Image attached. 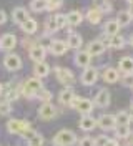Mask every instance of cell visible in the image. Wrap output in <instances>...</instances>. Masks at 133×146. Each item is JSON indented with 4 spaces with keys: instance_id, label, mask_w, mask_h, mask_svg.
Instances as JSON below:
<instances>
[{
    "instance_id": "46",
    "label": "cell",
    "mask_w": 133,
    "mask_h": 146,
    "mask_svg": "<svg viewBox=\"0 0 133 146\" xmlns=\"http://www.w3.org/2000/svg\"><path fill=\"white\" fill-rule=\"evenodd\" d=\"M130 45L133 46V33H132V36H130Z\"/></svg>"
},
{
    "instance_id": "49",
    "label": "cell",
    "mask_w": 133,
    "mask_h": 146,
    "mask_svg": "<svg viewBox=\"0 0 133 146\" xmlns=\"http://www.w3.org/2000/svg\"><path fill=\"white\" fill-rule=\"evenodd\" d=\"M130 108H133V98H132V101H130Z\"/></svg>"
},
{
    "instance_id": "10",
    "label": "cell",
    "mask_w": 133,
    "mask_h": 146,
    "mask_svg": "<svg viewBox=\"0 0 133 146\" xmlns=\"http://www.w3.org/2000/svg\"><path fill=\"white\" fill-rule=\"evenodd\" d=\"M97 126L103 131H113L116 128V118L112 113H103L97 118Z\"/></svg>"
},
{
    "instance_id": "37",
    "label": "cell",
    "mask_w": 133,
    "mask_h": 146,
    "mask_svg": "<svg viewBox=\"0 0 133 146\" xmlns=\"http://www.w3.org/2000/svg\"><path fill=\"white\" fill-rule=\"evenodd\" d=\"M53 18H55V23H57V28L58 30H62V28L67 27V13H55Z\"/></svg>"
},
{
    "instance_id": "35",
    "label": "cell",
    "mask_w": 133,
    "mask_h": 146,
    "mask_svg": "<svg viewBox=\"0 0 133 146\" xmlns=\"http://www.w3.org/2000/svg\"><path fill=\"white\" fill-rule=\"evenodd\" d=\"M12 101L9 100H0V116H9L12 113Z\"/></svg>"
},
{
    "instance_id": "26",
    "label": "cell",
    "mask_w": 133,
    "mask_h": 146,
    "mask_svg": "<svg viewBox=\"0 0 133 146\" xmlns=\"http://www.w3.org/2000/svg\"><path fill=\"white\" fill-rule=\"evenodd\" d=\"M108 46L110 48H113V50H122V48H125V45H126V38L125 36H122L120 33H116V35L113 36H108Z\"/></svg>"
},
{
    "instance_id": "39",
    "label": "cell",
    "mask_w": 133,
    "mask_h": 146,
    "mask_svg": "<svg viewBox=\"0 0 133 146\" xmlns=\"http://www.w3.org/2000/svg\"><path fill=\"white\" fill-rule=\"evenodd\" d=\"M63 5V0H47V10L48 12H57Z\"/></svg>"
},
{
    "instance_id": "47",
    "label": "cell",
    "mask_w": 133,
    "mask_h": 146,
    "mask_svg": "<svg viewBox=\"0 0 133 146\" xmlns=\"http://www.w3.org/2000/svg\"><path fill=\"white\" fill-rule=\"evenodd\" d=\"M130 119L133 121V108H132V111H130Z\"/></svg>"
},
{
    "instance_id": "40",
    "label": "cell",
    "mask_w": 133,
    "mask_h": 146,
    "mask_svg": "<svg viewBox=\"0 0 133 146\" xmlns=\"http://www.w3.org/2000/svg\"><path fill=\"white\" fill-rule=\"evenodd\" d=\"M77 146H95V138L92 136H83L77 141Z\"/></svg>"
},
{
    "instance_id": "13",
    "label": "cell",
    "mask_w": 133,
    "mask_h": 146,
    "mask_svg": "<svg viewBox=\"0 0 133 146\" xmlns=\"http://www.w3.org/2000/svg\"><path fill=\"white\" fill-rule=\"evenodd\" d=\"M106 46H108V43L103 42V38H95V40H92L88 45H87V52L92 56H100V55L105 53Z\"/></svg>"
},
{
    "instance_id": "45",
    "label": "cell",
    "mask_w": 133,
    "mask_h": 146,
    "mask_svg": "<svg viewBox=\"0 0 133 146\" xmlns=\"http://www.w3.org/2000/svg\"><path fill=\"white\" fill-rule=\"evenodd\" d=\"M128 12H130V15L133 17V3H130V7H128Z\"/></svg>"
},
{
    "instance_id": "52",
    "label": "cell",
    "mask_w": 133,
    "mask_h": 146,
    "mask_svg": "<svg viewBox=\"0 0 133 146\" xmlns=\"http://www.w3.org/2000/svg\"><path fill=\"white\" fill-rule=\"evenodd\" d=\"M132 138H133V135H132Z\"/></svg>"
},
{
    "instance_id": "3",
    "label": "cell",
    "mask_w": 133,
    "mask_h": 146,
    "mask_svg": "<svg viewBox=\"0 0 133 146\" xmlns=\"http://www.w3.org/2000/svg\"><path fill=\"white\" fill-rule=\"evenodd\" d=\"M53 73H55V78H57L58 83H62L65 86L75 85V75H73V72H72L70 68H65V66L57 65V66H53Z\"/></svg>"
},
{
    "instance_id": "21",
    "label": "cell",
    "mask_w": 133,
    "mask_h": 146,
    "mask_svg": "<svg viewBox=\"0 0 133 146\" xmlns=\"http://www.w3.org/2000/svg\"><path fill=\"white\" fill-rule=\"evenodd\" d=\"M50 72H52V66L47 63V62H38V63H35V66H33V76H38V78H47L48 75H50Z\"/></svg>"
},
{
    "instance_id": "18",
    "label": "cell",
    "mask_w": 133,
    "mask_h": 146,
    "mask_svg": "<svg viewBox=\"0 0 133 146\" xmlns=\"http://www.w3.org/2000/svg\"><path fill=\"white\" fill-rule=\"evenodd\" d=\"M85 18H87V22H88L90 25H98L102 22V18H103V12L98 9L97 5L95 7H90L87 10V13H85Z\"/></svg>"
},
{
    "instance_id": "19",
    "label": "cell",
    "mask_w": 133,
    "mask_h": 146,
    "mask_svg": "<svg viewBox=\"0 0 133 146\" xmlns=\"http://www.w3.org/2000/svg\"><path fill=\"white\" fill-rule=\"evenodd\" d=\"M73 98H75V91H73L72 86H65V88L60 90V93H58V103H60L62 106H70Z\"/></svg>"
},
{
    "instance_id": "43",
    "label": "cell",
    "mask_w": 133,
    "mask_h": 146,
    "mask_svg": "<svg viewBox=\"0 0 133 146\" xmlns=\"http://www.w3.org/2000/svg\"><path fill=\"white\" fill-rule=\"evenodd\" d=\"M105 146H120V139H116V138H108V141H106Z\"/></svg>"
},
{
    "instance_id": "33",
    "label": "cell",
    "mask_w": 133,
    "mask_h": 146,
    "mask_svg": "<svg viewBox=\"0 0 133 146\" xmlns=\"http://www.w3.org/2000/svg\"><path fill=\"white\" fill-rule=\"evenodd\" d=\"M116 118V125H130L132 123V119H130V111H118L115 115Z\"/></svg>"
},
{
    "instance_id": "15",
    "label": "cell",
    "mask_w": 133,
    "mask_h": 146,
    "mask_svg": "<svg viewBox=\"0 0 133 146\" xmlns=\"http://www.w3.org/2000/svg\"><path fill=\"white\" fill-rule=\"evenodd\" d=\"M17 45H18V38L15 33H3L0 36V50L12 52Z\"/></svg>"
},
{
    "instance_id": "28",
    "label": "cell",
    "mask_w": 133,
    "mask_h": 146,
    "mask_svg": "<svg viewBox=\"0 0 133 146\" xmlns=\"http://www.w3.org/2000/svg\"><path fill=\"white\" fill-rule=\"evenodd\" d=\"M118 72L120 73H133V58L132 56H123L118 62Z\"/></svg>"
},
{
    "instance_id": "1",
    "label": "cell",
    "mask_w": 133,
    "mask_h": 146,
    "mask_svg": "<svg viewBox=\"0 0 133 146\" xmlns=\"http://www.w3.org/2000/svg\"><path fill=\"white\" fill-rule=\"evenodd\" d=\"M40 88H43V82L38 76H32L22 82V96H25L28 100H33Z\"/></svg>"
},
{
    "instance_id": "8",
    "label": "cell",
    "mask_w": 133,
    "mask_h": 146,
    "mask_svg": "<svg viewBox=\"0 0 133 146\" xmlns=\"http://www.w3.org/2000/svg\"><path fill=\"white\" fill-rule=\"evenodd\" d=\"M53 56H62L65 55L70 48H68V43L67 40H60V38H52L50 43H48V48H47Z\"/></svg>"
},
{
    "instance_id": "25",
    "label": "cell",
    "mask_w": 133,
    "mask_h": 146,
    "mask_svg": "<svg viewBox=\"0 0 133 146\" xmlns=\"http://www.w3.org/2000/svg\"><path fill=\"white\" fill-rule=\"evenodd\" d=\"M20 28H22V32H23L25 35H33V33H37V30H38V22H37L35 18L30 17L20 25Z\"/></svg>"
},
{
    "instance_id": "4",
    "label": "cell",
    "mask_w": 133,
    "mask_h": 146,
    "mask_svg": "<svg viewBox=\"0 0 133 146\" xmlns=\"http://www.w3.org/2000/svg\"><path fill=\"white\" fill-rule=\"evenodd\" d=\"M70 108H73L75 111H78L80 115H90V113L95 110V103L92 100H88V98H82L78 95H75Z\"/></svg>"
},
{
    "instance_id": "20",
    "label": "cell",
    "mask_w": 133,
    "mask_h": 146,
    "mask_svg": "<svg viewBox=\"0 0 133 146\" xmlns=\"http://www.w3.org/2000/svg\"><path fill=\"white\" fill-rule=\"evenodd\" d=\"M27 18H30V15H28V10L25 7H15V9L12 10V20H13V23L22 25Z\"/></svg>"
},
{
    "instance_id": "30",
    "label": "cell",
    "mask_w": 133,
    "mask_h": 146,
    "mask_svg": "<svg viewBox=\"0 0 133 146\" xmlns=\"http://www.w3.org/2000/svg\"><path fill=\"white\" fill-rule=\"evenodd\" d=\"M45 36L48 35H53L55 32H58V28H57V23H55V18H53V15H50V17L47 18V22H45Z\"/></svg>"
},
{
    "instance_id": "16",
    "label": "cell",
    "mask_w": 133,
    "mask_h": 146,
    "mask_svg": "<svg viewBox=\"0 0 133 146\" xmlns=\"http://www.w3.org/2000/svg\"><path fill=\"white\" fill-rule=\"evenodd\" d=\"M78 128L85 133H90L97 128V118H93L92 115H82L78 121Z\"/></svg>"
},
{
    "instance_id": "51",
    "label": "cell",
    "mask_w": 133,
    "mask_h": 146,
    "mask_svg": "<svg viewBox=\"0 0 133 146\" xmlns=\"http://www.w3.org/2000/svg\"><path fill=\"white\" fill-rule=\"evenodd\" d=\"M132 91H133V86H132Z\"/></svg>"
},
{
    "instance_id": "36",
    "label": "cell",
    "mask_w": 133,
    "mask_h": 146,
    "mask_svg": "<svg viewBox=\"0 0 133 146\" xmlns=\"http://www.w3.org/2000/svg\"><path fill=\"white\" fill-rule=\"evenodd\" d=\"M118 82L122 83L123 86L132 88L133 86V73H120V80Z\"/></svg>"
},
{
    "instance_id": "5",
    "label": "cell",
    "mask_w": 133,
    "mask_h": 146,
    "mask_svg": "<svg viewBox=\"0 0 133 146\" xmlns=\"http://www.w3.org/2000/svg\"><path fill=\"white\" fill-rule=\"evenodd\" d=\"M37 116L42 119V121H52L58 116V108L53 105L52 101L48 103H42L40 108L37 110Z\"/></svg>"
},
{
    "instance_id": "24",
    "label": "cell",
    "mask_w": 133,
    "mask_h": 146,
    "mask_svg": "<svg viewBox=\"0 0 133 146\" xmlns=\"http://www.w3.org/2000/svg\"><path fill=\"white\" fill-rule=\"evenodd\" d=\"M67 43H68V48H72V50H80L83 46V36L77 32H70L67 36Z\"/></svg>"
},
{
    "instance_id": "6",
    "label": "cell",
    "mask_w": 133,
    "mask_h": 146,
    "mask_svg": "<svg viewBox=\"0 0 133 146\" xmlns=\"http://www.w3.org/2000/svg\"><path fill=\"white\" fill-rule=\"evenodd\" d=\"M98 78H100L98 68L88 65L87 68H83V72H82V75H80V83H82L83 86H93V85L98 82Z\"/></svg>"
},
{
    "instance_id": "31",
    "label": "cell",
    "mask_w": 133,
    "mask_h": 146,
    "mask_svg": "<svg viewBox=\"0 0 133 146\" xmlns=\"http://www.w3.org/2000/svg\"><path fill=\"white\" fill-rule=\"evenodd\" d=\"M52 91L50 90H47V88H40V90H38V93H37V100L40 101V103H48V101H52Z\"/></svg>"
},
{
    "instance_id": "23",
    "label": "cell",
    "mask_w": 133,
    "mask_h": 146,
    "mask_svg": "<svg viewBox=\"0 0 133 146\" xmlns=\"http://www.w3.org/2000/svg\"><path fill=\"white\" fill-rule=\"evenodd\" d=\"M83 18H85V15L80 10H72L67 13V25L68 27H78V25H82Z\"/></svg>"
},
{
    "instance_id": "42",
    "label": "cell",
    "mask_w": 133,
    "mask_h": 146,
    "mask_svg": "<svg viewBox=\"0 0 133 146\" xmlns=\"http://www.w3.org/2000/svg\"><path fill=\"white\" fill-rule=\"evenodd\" d=\"M106 141H108V136L106 135H100V136L95 138V146H105Z\"/></svg>"
},
{
    "instance_id": "7",
    "label": "cell",
    "mask_w": 133,
    "mask_h": 146,
    "mask_svg": "<svg viewBox=\"0 0 133 146\" xmlns=\"http://www.w3.org/2000/svg\"><path fill=\"white\" fill-rule=\"evenodd\" d=\"M32 128V125L25 121V119H17V118H10L7 121V131L10 135H22L25 129Z\"/></svg>"
},
{
    "instance_id": "2",
    "label": "cell",
    "mask_w": 133,
    "mask_h": 146,
    "mask_svg": "<svg viewBox=\"0 0 133 146\" xmlns=\"http://www.w3.org/2000/svg\"><path fill=\"white\" fill-rule=\"evenodd\" d=\"M78 138L75 135V131L63 128L60 131H57V135L52 138V146H73L77 145Z\"/></svg>"
},
{
    "instance_id": "29",
    "label": "cell",
    "mask_w": 133,
    "mask_h": 146,
    "mask_svg": "<svg viewBox=\"0 0 133 146\" xmlns=\"http://www.w3.org/2000/svg\"><path fill=\"white\" fill-rule=\"evenodd\" d=\"M132 20H133V17L130 15L128 10H120L118 15H116V22H118L120 27H128L132 23Z\"/></svg>"
},
{
    "instance_id": "9",
    "label": "cell",
    "mask_w": 133,
    "mask_h": 146,
    "mask_svg": "<svg viewBox=\"0 0 133 146\" xmlns=\"http://www.w3.org/2000/svg\"><path fill=\"white\" fill-rule=\"evenodd\" d=\"M23 66V62L20 58V55L17 53H7L3 56V68L9 70V72H18L22 70Z\"/></svg>"
},
{
    "instance_id": "48",
    "label": "cell",
    "mask_w": 133,
    "mask_h": 146,
    "mask_svg": "<svg viewBox=\"0 0 133 146\" xmlns=\"http://www.w3.org/2000/svg\"><path fill=\"white\" fill-rule=\"evenodd\" d=\"M125 146H133V141H130V143H126Z\"/></svg>"
},
{
    "instance_id": "38",
    "label": "cell",
    "mask_w": 133,
    "mask_h": 146,
    "mask_svg": "<svg viewBox=\"0 0 133 146\" xmlns=\"http://www.w3.org/2000/svg\"><path fill=\"white\" fill-rule=\"evenodd\" d=\"M97 7L103 12V15H105V13H110V12L113 10L112 2H108V0H100V2H97Z\"/></svg>"
},
{
    "instance_id": "32",
    "label": "cell",
    "mask_w": 133,
    "mask_h": 146,
    "mask_svg": "<svg viewBox=\"0 0 133 146\" xmlns=\"http://www.w3.org/2000/svg\"><path fill=\"white\" fill-rule=\"evenodd\" d=\"M30 10L35 12V13L45 12L47 10V0H32L30 2Z\"/></svg>"
},
{
    "instance_id": "41",
    "label": "cell",
    "mask_w": 133,
    "mask_h": 146,
    "mask_svg": "<svg viewBox=\"0 0 133 146\" xmlns=\"http://www.w3.org/2000/svg\"><path fill=\"white\" fill-rule=\"evenodd\" d=\"M18 42H22V46L28 50V48H30V46L33 45V43H37L38 40H32V38H28V35H27L25 38H22V40H18Z\"/></svg>"
},
{
    "instance_id": "11",
    "label": "cell",
    "mask_w": 133,
    "mask_h": 146,
    "mask_svg": "<svg viewBox=\"0 0 133 146\" xmlns=\"http://www.w3.org/2000/svg\"><path fill=\"white\" fill-rule=\"evenodd\" d=\"M47 46L43 45V43H33V45L28 48V55H30V60L32 62H35V63H38V62H43L45 56H47Z\"/></svg>"
},
{
    "instance_id": "17",
    "label": "cell",
    "mask_w": 133,
    "mask_h": 146,
    "mask_svg": "<svg viewBox=\"0 0 133 146\" xmlns=\"http://www.w3.org/2000/svg\"><path fill=\"white\" fill-rule=\"evenodd\" d=\"M102 80L105 83H108V85L118 83V80H120V72H118V68L105 66V68H103V73H102Z\"/></svg>"
},
{
    "instance_id": "22",
    "label": "cell",
    "mask_w": 133,
    "mask_h": 146,
    "mask_svg": "<svg viewBox=\"0 0 133 146\" xmlns=\"http://www.w3.org/2000/svg\"><path fill=\"white\" fill-rule=\"evenodd\" d=\"M120 25L116 22V18H112V20H106L103 23V35L105 36H113L116 33H120Z\"/></svg>"
},
{
    "instance_id": "34",
    "label": "cell",
    "mask_w": 133,
    "mask_h": 146,
    "mask_svg": "<svg viewBox=\"0 0 133 146\" xmlns=\"http://www.w3.org/2000/svg\"><path fill=\"white\" fill-rule=\"evenodd\" d=\"M45 143V138L42 133H38V131H35L32 136H30V139H28V146H43Z\"/></svg>"
},
{
    "instance_id": "50",
    "label": "cell",
    "mask_w": 133,
    "mask_h": 146,
    "mask_svg": "<svg viewBox=\"0 0 133 146\" xmlns=\"http://www.w3.org/2000/svg\"><path fill=\"white\" fill-rule=\"evenodd\" d=\"M126 2H128V5H130V3H133V0H126Z\"/></svg>"
},
{
    "instance_id": "14",
    "label": "cell",
    "mask_w": 133,
    "mask_h": 146,
    "mask_svg": "<svg viewBox=\"0 0 133 146\" xmlns=\"http://www.w3.org/2000/svg\"><path fill=\"white\" fill-rule=\"evenodd\" d=\"M92 63V55L87 52V50H77L75 55H73V65L78 66V68H87L88 65Z\"/></svg>"
},
{
    "instance_id": "27",
    "label": "cell",
    "mask_w": 133,
    "mask_h": 146,
    "mask_svg": "<svg viewBox=\"0 0 133 146\" xmlns=\"http://www.w3.org/2000/svg\"><path fill=\"white\" fill-rule=\"evenodd\" d=\"M113 131H115L116 139H128V138L132 136V128H130V125H116V128Z\"/></svg>"
},
{
    "instance_id": "12",
    "label": "cell",
    "mask_w": 133,
    "mask_h": 146,
    "mask_svg": "<svg viewBox=\"0 0 133 146\" xmlns=\"http://www.w3.org/2000/svg\"><path fill=\"white\" fill-rule=\"evenodd\" d=\"M110 101H112V93L106 88H100L95 95V98H93V103H95L97 108H108Z\"/></svg>"
},
{
    "instance_id": "44",
    "label": "cell",
    "mask_w": 133,
    "mask_h": 146,
    "mask_svg": "<svg viewBox=\"0 0 133 146\" xmlns=\"http://www.w3.org/2000/svg\"><path fill=\"white\" fill-rule=\"evenodd\" d=\"M5 22H7V13L3 10H0V25H3Z\"/></svg>"
}]
</instances>
